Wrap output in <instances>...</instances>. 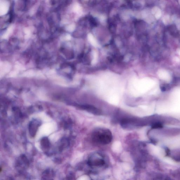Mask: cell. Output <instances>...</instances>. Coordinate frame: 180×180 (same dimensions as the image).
<instances>
[{
	"label": "cell",
	"mask_w": 180,
	"mask_h": 180,
	"mask_svg": "<svg viewBox=\"0 0 180 180\" xmlns=\"http://www.w3.org/2000/svg\"><path fill=\"white\" fill-rule=\"evenodd\" d=\"M105 161L101 155L97 153L92 154L88 161V165L94 167H101L105 164Z\"/></svg>",
	"instance_id": "2"
},
{
	"label": "cell",
	"mask_w": 180,
	"mask_h": 180,
	"mask_svg": "<svg viewBox=\"0 0 180 180\" xmlns=\"http://www.w3.org/2000/svg\"><path fill=\"white\" fill-rule=\"evenodd\" d=\"M165 32L169 33V35L174 38H179L180 33L177 28L174 24L169 25L166 28Z\"/></svg>",
	"instance_id": "3"
},
{
	"label": "cell",
	"mask_w": 180,
	"mask_h": 180,
	"mask_svg": "<svg viewBox=\"0 0 180 180\" xmlns=\"http://www.w3.org/2000/svg\"><path fill=\"white\" fill-rule=\"evenodd\" d=\"M91 138L94 142L99 144H108L112 142L113 136L109 129L103 128L95 129L92 131Z\"/></svg>",
	"instance_id": "1"
},
{
	"label": "cell",
	"mask_w": 180,
	"mask_h": 180,
	"mask_svg": "<svg viewBox=\"0 0 180 180\" xmlns=\"http://www.w3.org/2000/svg\"><path fill=\"white\" fill-rule=\"evenodd\" d=\"M38 122H31L29 126V131L31 136H34L38 129Z\"/></svg>",
	"instance_id": "4"
}]
</instances>
